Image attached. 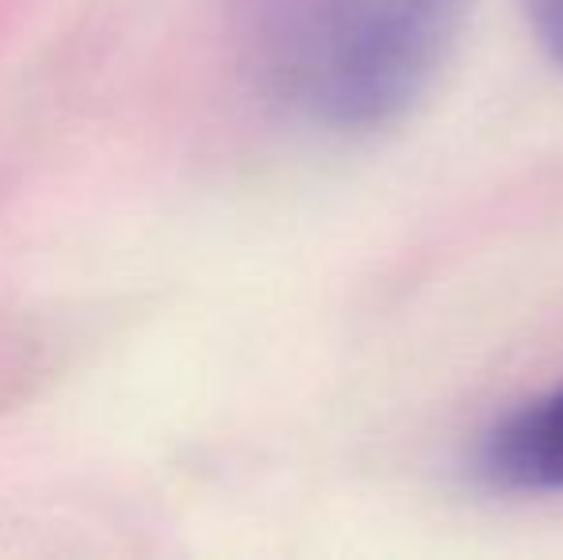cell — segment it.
Segmentation results:
<instances>
[{
	"label": "cell",
	"mask_w": 563,
	"mask_h": 560,
	"mask_svg": "<svg viewBox=\"0 0 563 560\" xmlns=\"http://www.w3.org/2000/svg\"><path fill=\"white\" fill-rule=\"evenodd\" d=\"M467 0H230L265 92L330 131H368L415 108L445 66Z\"/></svg>",
	"instance_id": "1"
},
{
	"label": "cell",
	"mask_w": 563,
	"mask_h": 560,
	"mask_svg": "<svg viewBox=\"0 0 563 560\" xmlns=\"http://www.w3.org/2000/svg\"><path fill=\"white\" fill-rule=\"evenodd\" d=\"M475 472L495 492H563V384L490 426Z\"/></svg>",
	"instance_id": "2"
},
{
	"label": "cell",
	"mask_w": 563,
	"mask_h": 560,
	"mask_svg": "<svg viewBox=\"0 0 563 560\" xmlns=\"http://www.w3.org/2000/svg\"><path fill=\"white\" fill-rule=\"evenodd\" d=\"M529 15V28L541 39L549 58L563 69V0H521Z\"/></svg>",
	"instance_id": "3"
}]
</instances>
